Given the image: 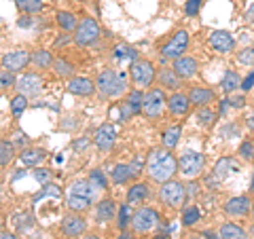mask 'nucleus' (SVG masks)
<instances>
[{
	"mask_svg": "<svg viewBox=\"0 0 254 239\" xmlns=\"http://www.w3.org/2000/svg\"><path fill=\"white\" fill-rule=\"evenodd\" d=\"M87 146H89V140H78V142H74V148H76V153H81V150L83 148H87Z\"/></svg>",
	"mask_w": 254,
	"mask_h": 239,
	"instance_id": "50",
	"label": "nucleus"
},
{
	"mask_svg": "<svg viewBox=\"0 0 254 239\" xmlns=\"http://www.w3.org/2000/svg\"><path fill=\"white\" fill-rule=\"evenodd\" d=\"M157 78H159V85L168 87V89H174V91H176L178 87H180V76L174 72L172 68H163L161 72L157 74Z\"/></svg>",
	"mask_w": 254,
	"mask_h": 239,
	"instance_id": "28",
	"label": "nucleus"
},
{
	"mask_svg": "<svg viewBox=\"0 0 254 239\" xmlns=\"http://www.w3.org/2000/svg\"><path fill=\"white\" fill-rule=\"evenodd\" d=\"M165 110H168V95H165V91L161 87L144 93V100H142V115L146 119L157 121V119L163 117Z\"/></svg>",
	"mask_w": 254,
	"mask_h": 239,
	"instance_id": "4",
	"label": "nucleus"
},
{
	"mask_svg": "<svg viewBox=\"0 0 254 239\" xmlns=\"http://www.w3.org/2000/svg\"><path fill=\"white\" fill-rule=\"evenodd\" d=\"M93 89H95L93 81H89V78H85V76H72L68 81V91L74 95H91Z\"/></svg>",
	"mask_w": 254,
	"mask_h": 239,
	"instance_id": "20",
	"label": "nucleus"
},
{
	"mask_svg": "<svg viewBox=\"0 0 254 239\" xmlns=\"http://www.w3.org/2000/svg\"><path fill=\"white\" fill-rule=\"evenodd\" d=\"M248 195H254V170H252V180H250V188H248Z\"/></svg>",
	"mask_w": 254,
	"mask_h": 239,
	"instance_id": "53",
	"label": "nucleus"
},
{
	"mask_svg": "<svg viewBox=\"0 0 254 239\" xmlns=\"http://www.w3.org/2000/svg\"><path fill=\"white\" fill-rule=\"evenodd\" d=\"M222 212L229 218H248L252 214V197L250 195H233L225 199Z\"/></svg>",
	"mask_w": 254,
	"mask_h": 239,
	"instance_id": "10",
	"label": "nucleus"
},
{
	"mask_svg": "<svg viewBox=\"0 0 254 239\" xmlns=\"http://www.w3.org/2000/svg\"><path fill=\"white\" fill-rule=\"evenodd\" d=\"M26 106H28V98H26V95H21V93L15 95V98L11 100V110H13L15 117H19L23 110H26Z\"/></svg>",
	"mask_w": 254,
	"mask_h": 239,
	"instance_id": "41",
	"label": "nucleus"
},
{
	"mask_svg": "<svg viewBox=\"0 0 254 239\" xmlns=\"http://www.w3.org/2000/svg\"><path fill=\"white\" fill-rule=\"evenodd\" d=\"M129 76L138 89H144V87H150L155 83L157 72H155V66L148 60H138L129 66Z\"/></svg>",
	"mask_w": 254,
	"mask_h": 239,
	"instance_id": "8",
	"label": "nucleus"
},
{
	"mask_svg": "<svg viewBox=\"0 0 254 239\" xmlns=\"http://www.w3.org/2000/svg\"><path fill=\"white\" fill-rule=\"evenodd\" d=\"M115 239H131V235H127V233H121L119 237H115Z\"/></svg>",
	"mask_w": 254,
	"mask_h": 239,
	"instance_id": "54",
	"label": "nucleus"
},
{
	"mask_svg": "<svg viewBox=\"0 0 254 239\" xmlns=\"http://www.w3.org/2000/svg\"><path fill=\"white\" fill-rule=\"evenodd\" d=\"M15 78L9 74V70H6V72H2L0 74V89H6V87H15Z\"/></svg>",
	"mask_w": 254,
	"mask_h": 239,
	"instance_id": "46",
	"label": "nucleus"
},
{
	"mask_svg": "<svg viewBox=\"0 0 254 239\" xmlns=\"http://www.w3.org/2000/svg\"><path fill=\"white\" fill-rule=\"evenodd\" d=\"M203 163H205V159L201 153H197V150H185V153L178 157V172L182 178L195 180L201 176Z\"/></svg>",
	"mask_w": 254,
	"mask_h": 239,
	"instance_id": "5",
	"label": "nucleus"
},
{
	"mask_svg": "<svg viewBox=\"0 0 254 239\" xmlns=\"http://www.w3.org/2000/svg\"><path fill=\"white\" fill-rule=\"evenodd\" d=\"M15 87H17V91L21 95L34 98V95H38L43 91V78L38 74H21L17 78V83H15Z\"/></svg>",
	"mask_w": 254,
	"mask_h": 239,
	"instance_id": "14",
	"label": "nucleus"
},
{
	"mask_svg": "<svg viewBox=\"0 0 254 239\" xmlns=\"http://www.w3.org/2000/svg\"><path fill=\"white\" fill-rule=\"evenodd\" d=\"M252 89H254V68L242 78V85H240V91L242 93H250Z\"/></svg>",
	"mask_w": 254,
	"mask_h": 239,
	"instance_id": "43",
	"label": "nucleus"
},
{
	"mask_svg": "<svg viewBox=\"0 0 254 239\" xmlns=\"http://www.w3.org/2000/svg\"><path fill=\"white\" fill-rule=\"evenodd\" d=\"M53 70H55V74L62 76V78H72L74 76V66L68 63L66 60H53Z\"/></svg>",
	"mask_w": 254,
	"mask_h": 239,
	"instance_id": "34",
	"label": "nucleus"
},
{
	"mask_svg": "<svg viewBox=\"0 0 254 239\" xmlns=\"http://www.w3.org/2000/svg\"><path fill=\"white\" fill-rule=\"evenodd\" d=\"M138 58V51L133 49V47H129V45H117L115 47V60L117 61H121V63H133V61H138L136 60Z\"/></svg>",
	"mask_w": 254,
	"mask_h": 239,
	"instance_id": "29",
	"label": "nucleus"
},
{
	"mask_svg": "<svg viewBox=\"0 0 254 239\" xmlns=\"http://www.w3.org/2000/svg\"><path fill=\"white\" fill-rule=\"evenodd\" d=\"M159 227V212L153 210V208H138L133 212L131 216V229L136 231V233L144 235V233H150V231H155Z\"/></svg>",
	"mask_w": 254,
	"mask_h": 239,
	"instance_id": "9",
	"label": "nucleus"
},
{
	"mask_svg": "<svg viewBox=\"0 0 254 239\" xmlns=\"http://www.w3.org/2000/svg\"><path fill=\"white\" fill-rule=\"evenodd\" d=\"M32 58L26 51H9L6 55H2V66L9 70V72H19L21 68L28 66V61Z\"/></svg>",
	"mask_w": 254,
	"mask_h": 239,
	"instance_id": "19",
	"label": "nucleus"
},
{
	"mask_svg": "<svg viewBox=\"0 0 254 239\" xmlns=\"http://www.w3.org/2000/svg\"><path fill=\"white\" fill-rule=\"evenodd\" d=\"M240 85H242V76L237 74V70H227L220 78V89L225 91L227 95H231L235 91H240Z\"/></svg>",
	"mask_w": 254,
	"mask_h": 239,
	"instance_id": "22",
	"label": "nucleus"
},
{
	"mask_svg": "<svg viewBox=\"0 0 254 239\" xmlns=\"http://www.w3.org/2000/svg\"><path fill=\"white\" fill-rule=\"evenodd\" d=\"M83 2H93V0H83Z\"/></svg>",
	"mask_w": 254,
	"mask_h": 239,
	"instance_id": "59",
	"label": "nucleus"
},
{
	"mask_svg": "<svg viewBox=\"0 0 254 239\" xmlns=\"http://www.w3.org/2000/svg\"><path fill=\"white\" fill-rule=\"evenodd\" d=\"M95 89L100 91L102 98H119L127 89V78L123 72H117V70H104L95 81Z\"/></svg>",
	"mask_w": 254,
	"mask_h": 239,
	"instance_id": "3",
	"label": "nucleus"
},
{
	"mask_svg": "<svg viewBox=\"0 0 254 239\" xmlns=\"http://www.w3.org/2000/svg\"><path fill=\"white\" fill-rule=\"evenodd\" d=\"M136 174H133V170H131V165H125V163H121V165H115V170L110 172V180L115 182V184H125L127 180H131Z\"/></svg>",
	"mask_w": 254,
	"mask_h": 239,
	"instance_id": "27",
	"label": "nucleus"
},
{
	"mask_svg": "<svg viewBox=\"0 0 254 239\" xmlns=\"http://www.w3.org/2000/svg\"><path fill=\"white\" fill-rule=\"evenodd\" d=\"M62 231L66 237H78L83 235L87 231V222L83 216H76V214H70V216H66L62 220Z\"/></svg>",
	"mask_w": 254,
	"mask_h": 239,
	"instance_id": "18",
	"label": "nucleus"
},
{
	"mask_svg": "<svg viewBox=\"0 0 254 239\" xmlns=\"http://www.w3.org/2000/svg\"><path fill=\"white\" fill-rule=\"evenodd\" d=\"M115 127L110 125V123H104V125H100L98 129H95V133H93V142H95V146H98L100 150H110L113 148V144H115Z\"/></svg>",
	"mask_w": 254,
	"mask_h": 239,
	"instance_id": "17",
	"label": "nucleus"
},
{
	"mask_svg": "<svg viewBox=\"0 0 254 239\" xmlns=\"http://www.w3.org/2000/svg\"><path fill=\"white\" fill-rule=\"evenodd\" d=\"M237 157H240L244 163H254V140L252 138H246V140L240 142Z\"/></svg>",
	"mask_w": 254,
	"mask_h": 239,
	"instance_id": "31",
	"label": "nucleus"
},
{
	"mask_svg": "<svg viewBox=\"0 0 254 239\" xmlns=\"http://www.w3.org/2000/svg\"><path fill=\"white\" fill-rule=\"evenodd\" d=\"M205 239H222L220 235H218V231H203V233H201Z\"/></svg>",
	"mask_w": 254,
	"mask_h": 239,
	"instance_id": "51",
	"label": "nucleus"
},
{
	"mask_svg": "<svg viewBox=\"0 0 254 239\" xmlns=\"http://www.w3.org/2000/svg\"><path fill=\"white\" fill-rule=\"evenodd\" d=\"M237 63H242L246 68H254V47H244L235 53Z\"/></svg>",
	"mask_w": 254,
	"mask_h": 239,
	"instance_id": "35",
	"label": "nucleus"
},
{
	"mask_svg": "<svg viewBox=\"0 0 254 239\" xmlns=\"http://www.w3.org/2000/svg\"><path fill=\"white\" fill-rule=\"evenodd\" d=\"M148 195H150L148 184H144V182H136V184L127 190V203L129 205H140V203L146 201Z\"/></svg>",
	"mask_w": 254,
	"mask_h": 239,
	"instance_id": "21",
	"label": "nucleus"
},
{
	"mask_svg": "<svg viewBox=\"0 0 254 239\" xmlns=\"http://www.w3.org/2000/svg\"><path fill=\"white\" fill-rule=\"evenodd\" d=\"M201 2H203V0H187L185 13L189 15V17H195V15L199 13V9H201Z\"/></svg>",
	"mask_w": 254,
	"mask_h": 239,
	"instance_id": "44",
	"label": "nucleus"
},
{
	"mask_svg": "<svg viewBox=\"0 0 254 239\" xmlns=\"http://www.w3.org/2000/svg\"><path fill=\"white\" fill-rule=\"evenodd\" d=\"M244 19H246V23H250V26H254V2L248 6V9H246Z\"/></svg>",
	"mask_w": 254,
	"mask_h": 239,
	"instance_id": "47",
	"label": "nucleus"
},
{
	"mask_svg": "<svg viewBox=\"0 0 254 239\" xmlns=\"http://www.w3.org/2000/svg\"><path fill=\"white\" fill-rule=\"evenodd\" d=\"M15 4L23 13H38L43 9V0H15Z\"/></svg>",
	"mask_w": 254,
	"mask_h": 239,
	"instance_id": "38",
	"label": "nucleus"
},
{
	"mask_svg": "<svg viewBox=\"0 0 254 239\" xmlns=\"http://www.w3.org/2000/svg\"><path fill=\"white\" fill-rule=\"evenodd\" d=\"M0 239H17L13 233H4V231H0Z\"/></svg>",
	"mask_w": 254,
	"mask_h": 239,
	"instance_id": "52",
	"label": "nucleus"
},
{
	"mask_svg": "<svg viewBox=\"0 0 254 239\" xmlns=\"http://www.w3.org/2000/svg\"><path fill=\"white\" fill-rule=\"evenodd\" d=\"M45 159V150L43 148H26L21 153V161L26 165H38Z\"/></svg>",
	"mask_w": 254,
	"mask_h": 239,
	"instance_id": "33",
	"label": "nucleus"
},
{
	"mask_svg": "<svg viewBox=\"0 0 254 239\" xmlns=\"http://www.w3.org/2000/svg\"><path fill=\"white\" fill-rule=\"evenodd\" d=\"M115 212H117V205H115L113 199H102V201L95 205V218H98V222L113 220Z\"/></svg>",
	"mask_w": 254,
	"mask_h": 239,
	"instance_id": "25",
	"label": "nucleus"
},
{
	"mask_svg": "<svg viewBox=\"0 0 254 239\" xmlns=\"http://www.w3.org/2000/svg\"><path fill=\"white\" fill-rule=\"evenodd\" d=\"M55 19H58V23H60V28H64V30H74L78 23H76V17L72 13H68V11H60L58 15H55Z\"/></svg>",
	"mask_w": 254,
	"mask_h": 239,
	"instance_id": "36",
	"label": "nucleus"
},
{
	"mask_svg": "<svg viewBox=\"0 0 254 239\" xmlns=\"http://www.w3.org/2000/svg\"><path fill=\"white\" fill-rule=\"evenodd\" d=\"M98 38H100V26H98V21L91 19V17H85V19L78 21L76 34H74L76 45L87 47V45H93Z\"/></svg>",
	"mask_w": 254,
	"mask_h": 239,
	"instance_id": "11",
	"label": "nucleus"
},
{
	"mask_svg": "<svg viewBox=\"0 0 254 239\" xmlns=\"http://www.w3.org/2000/svg\"><path fill=\"white\" fill-rule=\"evenodd\" d=\"M172 70H174V72H176L180 78H185V81H189V78H193L197 72H199V63H197V60H195V58L182 55V58L174 60Z\"/></svg>",
	"mask_w": 254,
	"mask_h": 239,
	"instance_id": "16",
	"label": "nucleus"
},
{
	"mask_svg": "<svg viewBox=\"0 0 254 239\" xmlns=\"http://www.w3.org/2000/svg\"><path fill=\"white\" fill-rule=\"evenodd\" d=\"M89 182L93 186H98V188H108V182H106V178H104V174H102L100 170H93L91 174H89Z\"/></svg>",
	"mask_w": 254,
	"mask_h": 239,
	"instance_id": "42",
	"label": "nucleus"
},
{
	"mask_svg": "<svg viewBox=\"0 0 254 239\" xmlns=\"http://www.w3.org/2000/svg\"><path fill=\"white\" fill-rule=\"evenodd\" d=\"M244 127H246V129H248L250 133H254V110L244 119Z\"/></svg>",
	"mask_w": 254,
	"mask_h": 239,
	"instance_id": "48",
	"label": "nucleus"
},
{
	"mask_svg": "<svg viewBox=\"0 0 254 239\" xmlns=\"http://www.w3.org/2000/svg\"><path fill=\"white\" fill-rule=\"evenodd\" d=\"M208 43L218 55H231L235 51V36L229 30H214V32H210Z\"/></svg>",
	"mask_w": 254,
	"mask_h": 239,
	"instance_id": "12",
	"label": "nucleus"
},
{
	"mask_svg": "<svg viewBox=\"0 0 254 239\" xmlns=\"http://www.w3.org/2000/svg\"><path fill=\"white\" fill-rule=\"evenodd\" d=\"M250 218L254 220V197H252V214H250Z\"/></svg>",
	"mask_w": 254,
	"mask_h": 239,
	"instance_id": "57",
	"label": "nucleus"
},
{
	"mask_svg": "<svg viewBox=\"0 0 254 239\" xmlns=\"http://www.w3.org/2000/svg\"><path fill=\"white\" fill-rule=\"evenodd\" d=\"M227 100H229V106L231 108H244L246 106V93H240V95H227Z\"/></svg>",
	"mask_w": 254,
	"mask_h": 239,
	"instance_id": "45",
	"label": "nucleus"
},
{
	"mask_svg": "<svg viewBox=\"0 0 254 239\" xmlns=\"http://www.w3.org/2000/svg\"><path fill=\"white\" fill-rule=\"evenodd\" d=\"M11 159H13V144L6 140H0V167L11 163Z\"/></svg>",
	"mask_w": 254,
	"mask_h": 239,
	"instance_id": "39",
	"label": "nucleus"
},
{
	"mask_svg": "<svg viewBox=\"0 0 254 239\" xmlns=\"http://www.w3.org/2000/svg\"><path fill=\"white\" fill-rule=\"evenodd\" d=\"M93 199H95L93 184L91 182H85V180H78L74 184H70V188H68L66 205L72 212H83L93 203Z\"/></svg>",
	"mask_w": 254,
	"mask_h": 239,
	"instance_id": "2",
	"label": "nucleus"
},
{
	"mask_svg": "<svg viewBox=\"0 0 254 239\" xmlns=\"http://www.w3.org/2000/svg\"><path fill=\"white\" fill-rule=\"evenodd\" d=\"M83 239H100V237H95V235H87V237H83Z\"/></svg>",
	"mask_w": 254,
	"mask_h": 239,
	"instance_id": "58",
	"label": "nucleus"
},
{
	"mask_svg": "<svg viewBox=\"0 0 254 239\" xmlns=\"http://www.w3.org/2000/svg\"><path fill=\"white\" fill-rule=\"evenodd\" d=\"M34 176H36V180H38V182H47V180H49V172H45V170H43V172H41V170H36V172H34Z\"/></svg>",
	"mask_w": 254,
	"mask_h": 239,
	"instance_id": "49",
	"label": "nucleus"
},
{
	"mask_svg": "<svg viewBox=\"0 0 254 239\" xmlns=\"http://www.w3.org/2000/svg\"><path fill=\"white\" fill-rule=\"evenodd\" d=\"M252 47H254V45H252Z\"/></svg>",
	"mask_w": 254,
	"mask_h": 239,
	"instance_id": "60",
	"label": "nucleus"
},
{
	"mask_svg": "<svg viewBox=\"0 0 254 239\" xmlns=\"http://www.w3.org/2000/svg\"><path fill=\"white\" fill-rule=\"evenodd\" d=\"M187 95H189L190 104L197 106V108L212 106L214 102H218V98H216V91L210 89V87H199V85H193V87H189Z\"/></svg>",
	"mask_w": 254,
	"mask_h": 239,
	"instance_id": "13",
	"label": "nucleus"
},
{
	"mask_svg": "<svg viewBox=\"0 0 254 239\" xmlns=\"http://www.w3.org/2000/svg\"><path fill=\"white\" fill-rule=\"evenodd\" d=\"M32 61H34V66H38V68H49V66H53L51 53L49 51H43V49L34 51V55H32Z\"/></svg>",
	"mask_w": 254,
	"mask_h": 239,
	"instance_id": "37",
	"label": "nucleus"
},
{
	"mask_svg": "<svg viewBox=\"0 0 254 239\" xmlns=\"http://www.w3.org/2000/svg\"><path fill=\"white\" fill-rule=\"evenodd\" d=\"M159 199H161V203H165L168 208H182L187 201V186L172 178L159 186Z\"/></svg>",
	"mask_w": 254,
	"mask_h": 239,
	"instance_id": "6",
	"label": "nucleus"
},
{
	"mask_svg": "<svg viewBox=\"0 0 254 239\" xmlns=\"http://www.w3.org/2000/svg\"><path fill=\"white\" fill-rule=\"evenodd\" d=\"M199 220H201V212L197 205H187V208H182V225L185 227H195Z\"/></svg>",
	"mask_w": 254,
	"mask_h": 239,
	"instance_id": "32",
	"label": "nucleus"
},
{
	"mask_svg": "<svg viewBox=\"0 0 254 239\" xmlns=\"http://www.w3.org/2000/svg\"><path fill=\"white\" fill-rule=\"evenodd\" d=\"M189 43H190V36L187 30H176L174 34L170 36V41L165 43L161 49H159V53H161V58L165 60H178L185 55V51L189 49Z\"/></svg>",
	"mask_w": 254,
	"mask_h": 239,
	"instance_id": "7",
	"label": "nucleus"
},
{
	"mask_svg": "<svg viewBox=\"0 0 254 239\" xmlns=\"http://www.w3.org/2000/svg\"><path fill=\"white\" fill-rule=\"evenodd\" d=\"M187 239H205V237L203 235H189Z\"/></svg>",
	"mask_w": 254,
	"mask_h": 239,
	"instance_id": "55",
	"label": "nucleus"
},
{
	"mask_svg": "<svg viewBox=\"0 0 254 239\" xmlns=\"http://www.w3.org/2000/svg\"><path fill=\"white\" fill-rule=\"evenodd\" d=\"M237 165H235V159L233 157H222L216 161V165H214V178L216 180H227L229 174L235 172Z\"/></svg>",
	"mask_w": 254,
	"mask_h": 239,
	"instance_id": "24",
	"label": "nucleus"
},
{
	"mask_svg": "<svg viewBox=\"0 0 254 239\" xmlns=\"http://www.w3.org/2000/svg\"><path fill=\"white\" fill-rule=\"evenodd\" d=\"M195 119H197V123H199V125H203V127H212L214 123H216L218 113H216V110H214L212 106H203V108L197 110Z\"/></svg>",
	"mask_w": 254,
	"mask_h": 239,
	"instance_id": "30",
	"label": "nucleus"
},
{
	"mask_svg": "<svg viewBox=\"0 0 254 239\" xmlns=\"http://www.w3.org/2000/svg\"><path fill=\"white\" fill-rule=\"evenodd\" d=\"M176 172H178V159L174 157L168 148H155L148 153L146 174L153 182L163 184V182H168L176 176Z\"/></svg>",
	"mask_w": 254,
	"mask_h": 239,
	"instance_id": "1",
	"label": "nucleus"
},
{
	"mask_svg": "<svg viewBox=\"0 0 254 239\" xmlns=\"http://www.w3.org/2000/svg\"><path fill=\"white\" fill-rule=\"evenodd\" d=\"M153 239H170V235H165V233H163V235H157V237H153Z\"/></svg>",
	"mask_w": 254,
	"mask_h": 239,
	"instance_id": "56",
	"label": "nucleus"
},
{
	"mask_svg": "<svg viewBox=\"0 0 254 239\" xmlns=\"http://www.w3.org/2000/svg\"><path fill=\"white\" fill-rule=\"evenodd\" d=\"M190 106H193V104H190L189 95H187V93H182V91H174L170 98H168V113H170L174 119L189 115Z\"/></svg>",
	"mask_w": 254,
	"mask_h": 239,
	"instance_id": "15",
	"label": "nucleus"
},
{
	"mask_svg": "<svg viewBox=\"0 0 254 239\" xmlns=\"http://www.w3.org/2000/svg\"><path fill=\"white\" fill-rule=\"evenodd\" d=\"M218 235L222 239H250L248 233H246L237 222H222L218 227Z\"/></svg>",
	"mask_w": 254,
	"mask_h": 239,
	"instance_id": "23",
	"label": "nucleus"
},
{
	"mask_svg": "<svg viewBox=\"0 0 254 239\" xmlns=\"http://www.w3.org/2000/svg\"><path fill=\"white\" fill-rule=\"evenodd\" d=\"M119 229H127V225H131V214H129V203H125L119 208V220H117Z\"/></svg>",
	"mask_w": 254,
	"mask_h": 239,
	"instance_id": "40",
	"label": "nucleus"
},
{
	"mask_svg": "<svg viewBox=\"0 0 254 239\" xmlns=\"http://www.w3.org/2000/svg\"><path fill=\"white\" fill-rule=\"evenodd\" d=\"M180 135H182V127L180 125H170L168 129L163 131L161 135V142H163V148H176L178 146V142H180Z\"/></svg>",
	"mask_w": 254,
	"mask_h": 239,
	"instance_id": "26",
	"label": "nucleus"
}]
</instances>
